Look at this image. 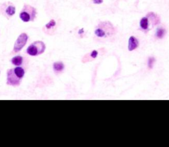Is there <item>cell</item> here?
<instances>
[{"mask_svg":"<svg viewBox=\"0 0 169 147\" xmlns=\"http://www.w3.org/2000/svg\"><path fill=\"white\" fill-rule=\"evenodd\" d=\"M116 29L110 21H101L94 29V37L97 39H106L113 37L116 33Z\"/></svg>","mask_w":169,"mask_h":147,"instance_id":"1","label":"cell"},{"mask_svg":"<svg viewBox=\"0 0 169 147\" xmlns=\"http://www.w3.org/2000/svg\"><path fill=\"white\" fill-rule=\"evenodd\" d=\"M25 74L24 68L21 66L10 69L7 72V85L15 87L19 86L22 81Z\"/></svg>","mask_w":169,"mask_h":147,"instance_id":"2","label":"cell"},{"mask_svg":"<svg viewBox=\"0 0 169 147\" xmlns=\"http://www.w3.org/2000/svg\"><path fill=\"white\" fill-rule=\"evenodd\" d=\"M159 16L153 12H150L145 17H142L140 21V27L142 31H147L160 23Z\"/></svg>","mask_w":169,"mask_h":147,"instance_id":"3","label":"cell"},{"mask_svg":"<svg viewBox=\"0 0 169 147\" xmlns=\"http://www.w3.org/2000/svg\"><path fill=\"white\" fill-rule=\"evenodd\" d=\"M36 15L37 11L35 7L28 4H25L20 12L19 17L23 22L28 23L35 20Z\"/></svg>","mask_w":169,"mask_h":147,"instance_id":"4","label":"cell"},{"mask_svg":"<svg viewBox=\"0 0 169 147\" xmlns=\"http://www.w3.org/2000/svg\"><path fill=\"white\" fill-rule=\"evenodd\" d=\"M46 50V45L44 42L41 41H36L33 42L27 49V53L32 57L40 55L44 53Z\"/></svg>","mask_w":169,"mask_h":147,"instance_id":"5","label":"cell"},{"mask_svg":"<svg viewBox=\"0 0 169 147\" xmlns=\"http://www.w3.org/2000/svg\"><path fill=\"white\" fill-rule=\"evenodd\" d=\"M15 12L16 8L13 3L7 2L0 3V14L7 19L11 18L15 14Z\"/></svg>","mask_w":169,"mask_h":147,"instance_id":"6","label":"cell"},{"mask_svg":"<svg viewBox=\"0 0 169 147\" xmlns=\"http://www.w3.org/2000/svg\"><path fill=\"white\" fill-rule=\"evenodd\" d=\"M28 38L29 36L27 35V33H21L18 37V38H17V39L15 42L13 53H17L22 50L23 47L26 45V44H27Z\"/></svg>","mask_w":169,"mask_h":147,"instance_id":"7","label":"cell"},{"mask_svg":"<svg viewBox=\"0 0 169 147\" xmlns=\"http://www.w3.org/2000/svg\"><path fill=\"white\" fill-rule=\"evenodd\" d=\"M43 31L49 35H52L56 30V22L54 19L50 20L48 23L44 26L42 29Z\"/></svg>","mask_w":169,"mask_h":147,"instance_id":"8","label":"cell"},{"mask_svg":"<svg viewBox=\"0 0 169 147\" xmlns=\"http://www.w3.org/2000/svg\"><path fill=\"white\" fill-rule=\"evenodd\" d=\"M139 46V41L136 37L134 36H131L128 41V49L129 51H132L136 50Z\"/></svg>","mask_w":169,"mask_h":147,"instance_id":"9","label":"cell"},{"mask_svg":"<svg viewBox=\"0 0 169 147\" xmlns=\"http://www.w3.org/2000/svg\"><path fill=\"white\" fill-rule=\"evenodd\" d=\"M65 68V66L62 62H56L53 64V70L56 74H61Z\"/></svg>","mask_w":169,"mask_h":147,"instance_id":"10","label":"cell"},{"mask_svg":"<svg viewBox=\"0 0 169 147\" xmlns=\"http://www.w3.org/2000/svg\"><path fill=\"white\" fill-rule=\"evenodd\" d=\"M24 62V58L21 56H15L11 60V62L12 64L16 66H21L23 65Z\"/></svg>","mask_w":169,"mask_h":147,"instance_id":"11","label":"cell"},{"mask_svg":"<svg viewBox=\"0 0 169 147\" xmlns=\"http://www.w3.org/2000/svg\"><path fill=\"white\" fill-rule=\"evenodd\" d=\"M166 29L163 27H159L155 32V37L159 39H161L166 34Z\"/></svg>","mask_w":169,"mask_h":147,"instance_id":"12","label":"cell"},{"mask_svg":"<svg viewBox=\"0 0 169 147\" xmlns=\"http://www.w3.org/2000/svg\"><path fill=\"white\" fill-rule=\"evenodd\" d=\"M155 62V58L153 57H150L147 60V66L149 69H152L153 68L154 64Z\"/></svg>","mask_w":169,"mask_h":147,"instance_id":"13","label":"cell"},{"mask_svg":"<svg viewBox=\"0 0 169 147\" xmlns=\"http://www.w3.org/2000/svg\"><path fill=\"white\" fill-rule=\"evenodd\" d=\"M98 52L97 50H93L90 54H89L88 55H85V57H87V59L93 60L95 58H97V57L98 56Z\"/></svg>","mask_w":169,"mask_h":147,"instance_id":"14","label":"cell"},{"mask_svg":"<svg viewBox=\"0 0 169 147\" xmlns=\"http://www.w3.org/2000/svg\"><path fill=\"white\" fill-rule=\"evenodd\" d=\"M93 2L94 4H101L103 3V0H93Z\"/></svg>","mask_w":169,"mask_h":147,"instance_id":"15","label":"cell"}]
</instances>
